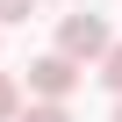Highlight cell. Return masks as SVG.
Wrapping results in <instances>:
<instances>
[{
  "label": "cell",
  "instance_id": "cell-1",
  "mask_svg": "<svg viewBox=\"0 0 122 122\" xmlns=\"http://www.w3.org/2000/svg\"><path fill=\"white\" fill-rule=\"evenodd\" d=\"M57 50H65L72 65H86V57H108L115 43H108V22L79 7V15H65V22H57Z\"/></svg>",
  "mask_w": 122,
  "mask_h": 122
},
{
  "label": "cell",
  "instance_id": "cell-2",
  "mask_svg": "<svg viewBox=\"0 0 122 122\" xmlns=\"http://www.w3.org/2000/svg\"><path fill=\"white\" fill-rule=\"evenodd\" d=\"M72 86H79V65H72L65 50H43L36 65H29V93H36V101H65Z\"/></svg>",
  "mask_w": 122,
  "mask_h": 122
},
{
  "label": "cell",
  "instance_id": "cell-3",
  "mask_svg": "<svg viewBox=\"0 0 122 122\" xmlns=\"http://www.w3.org/2000/svg\"><path fill=\"white\" fill-rule=\"evenodd\" d=\"M15 115H22V79L0 72V122H15Z\"/></svg>",
  "mask_w": 122,
  "mask_h": 122
},
{
  "label": "cell",
  "instance_id": "cell-4",
  "mask_svg": "<svg viewBox=\"0 0 122 122\" xmlns=\"http://www.w3.org/2000/svg\"><path fill=\"white\" fill-rule=\"evenodd\" d=\"M15 122H72V115H65V101H36V108H22Z\"/></svg>",
  "mask_w": 122,
  "mask_h": 122
},
{
  "label": "cell",
  "instance_id": "cell-5",
  "mask_svg": "<svg viewBox=\"0 0 122 122\" xmlns=\"http://www.w3.org/2000/svg\"><path fill=\"white\" fill-rule=\"evenodd\" d=\"M36 15V0H0V29H7V22H29Z\"/></svg>",
  "mask_w": 122,
  "mask_h": 122
},
{
  "label": "cell",
  "instance_id": "cell-6",
  "mask_svg": "<svg viewBox=\"0 0 122 122\" xmlns=\"http://www.w3.org/2000/svg\"><path fill=\"white\" fill-rule=\"evenodd\" d=\"M101 79H108V86H115V93H122V43H115V50H108V57H101Z\"/></svg>",
  "mask_w": 122,
  "mask_h": 122
},
{
  "label": "cell",
  "instance_id": "cell-7",
  "mask_svg": "<svg viewBox=\"0 0 122 122\" xmlns=\"http://www.w3.org/2000/svg\"><path fill=\"white\" fill-rule=\"evenodd\" d=\"M115 122H122V108H115Z\"/></svg>",
  "mask_w": 122,
  "mask_h": 122
}]
</instances>
